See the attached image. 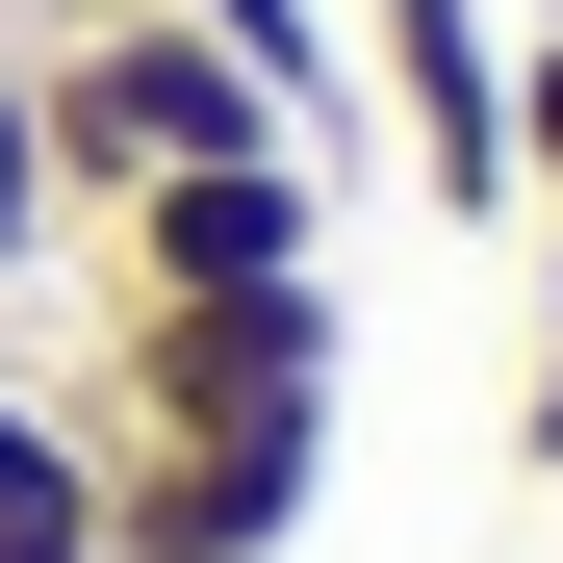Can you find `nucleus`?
<instances>
[{
	"mask_svg": "<svg viewBox=\"0 0 563 563\" xmlns=\"http://www.w3.org/2000/svg\"><path fill=\"white\" fill-rule=\"evenodd\" d=\"M26 103H52V206H77V231H103L129 179L308 154V129H282V77H231L206 26H154V0H52V26H26Z\"/></svg>",
	"mask_w": 563,
	"mask_h": 563,
	"instance_id": "obj_1",
	"label": "nucleus"
},
{
	"mask_svg": "<svg viewBox=\"0 0 563 563\" xmlns=\"http://www.w3.org/2000/svg\"><path fill=\"white\" fill-rule=\"evenodd\" d=\"M77 410H103V435H282V410H358V308H333V282H179V308L103 282Z\"/></svg>",
	"mask_w": 563,
	"mask_h": 563,
	"instance_id": "obj_2",
	"label": "nucleus"
},
{
	"mask_svg": "<svg viewBox=\"0 0 563 563\" xmlns=\"http://www.w3.org/2000/svg\"><path fill=\"white\" fill-rule=\"evenodd\" d=\"M333 206H358V154H206V179H129V206H103V282H129V308H179V282H333Z\"/></svg>",
	"mask_w": 563,
	"mask_h": 563,
	"instance_id": "obj_3",
	"label": "nucleus"
},
{
	"mask_svg": "<svg viewBox=\"0 0 563 563\" xmlns=\"http://www.w3.org/2000/svg\"><path fill=\"white\" fill-rule=\"evenodd\" d=\"M333 512V410L282 435H103V563H282Z\"/></svg>",
	"mask_w": 563,
	"mask_h": 563,
	"instance_id": "obj_4",
	"label": "nucleus"
},
{
	"mask_svg": "<svg viewBox=\"0 0 563 563\" xmlns=\"http://www.w3.org/2000/svg\"><path fill=\"white\" fill-rule=\"evenodd\" d=\"M358 129H410L461 231H512V0H358Z\"/></svg>",
	"mask_w": 563,
	"mask_h": 563,
	"instance_id": "obj_5",
	"label": "nucleus"
},
{
	"mask_svg": "<svg viewBox=\"0 0 563 563\" xmlns=\"http://www.w3.org/2000/svg\"><path fill=\"white\" fill-rule=\"evenodd\" d=\"M0 563H103V410H77V358H0Z\"/></svg>",
	"mask_w": 563,
	"mask_h": 563,
	"instance_id": "obj_6",
	"label": "nucleus"
},
{
	"mask_svg": "<svg viewBox=\"0 0 563 563\" xmlns=\"http://www.w3.org/2000/svg\"><path fill=\"white\" fill-rule=\"evenodd\" d=\"M52 231H77V206H52V103H26V26H0V308L52 282Z\"/></svg>",
	"mask_w": 563,
	"mask_h": 563,
	"instance_id": "obj_7",
	"label": "nucleus"
},
{
	"mask_svg": "<svg viewBox=\"0 0 563 563\" xmlns=\"http://www.w3.org/2000/svg\"><path fill=\"white\" fill-rule=\"evenodd\" d=\"M512 206H563V0L512 26Z\"/></svg>",
	"mask_w": 563,
	"mask_h": 563,
	"instance_id": "obj_8",
	"label": "nucleus"
},
{
	"mask_svg": "<svg viewBox=\"0 0 563 563\" xmlns=\"http://www.w3.org/2000/svg\"><path fill=\"white\" fill-rule=\"evenodd\" d=\"M512 487H563V308H538V358H512Z\"/></svg>",
	"mask_w": 563,
	"mask_h": 563,
	"instance_id": "obj_9",
	"label": "nucleus"
},
{
	"mask_svg": "<svg viewBox=\"0 0 563 563\" xmlns=\"http://www.w3.org/2000/svg\"><path fill=\"white\" fill-rule=\"evenodd\" d=\"M0 358H26V333H0Z\"/></svg>",
	"mask_w": 563,
	"mask_h": 563,
	"instance_id": "obj_10",
	"label": "nucleus"
}]
</instances>
